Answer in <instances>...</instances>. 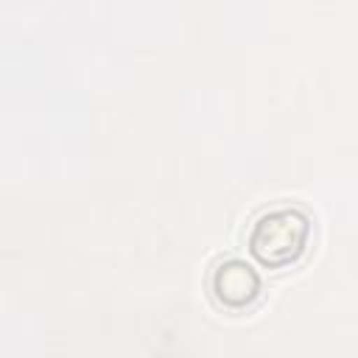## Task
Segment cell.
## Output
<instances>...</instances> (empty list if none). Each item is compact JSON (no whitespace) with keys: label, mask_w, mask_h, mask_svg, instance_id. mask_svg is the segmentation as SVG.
<instances>
[{"label":"cell","mask_w":358,"mask_h":358,"mask_svg":"<svg viewBox=\"0 0 358 358\" xmlns=\"http://www.w3.org/2000/svg\"><path fill=\"white\" fill-rule=\"evenodd\" d=\"M210 294L227 310H243L260 296V274L252 263L241 257H227L215 263L210 274Z\"/></svg>","instance_id":"obj_2"},{"label":"cell","mask_w":358,"mask_h":358,"mask_svg":"<svg viewBox=\"0 0 358 358\" xmlns=\"http://www.w3.org/2000/svg\"><path fill=\"white\" fill-rule=\"evenodd\" d=\"M308 241H310V215L291 204H280L260 213L246 235L252 257L268 268H282L296 263L305 255Z\"/></svg>","instance_id":"obj_1"}]
</instances>
